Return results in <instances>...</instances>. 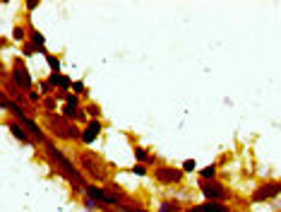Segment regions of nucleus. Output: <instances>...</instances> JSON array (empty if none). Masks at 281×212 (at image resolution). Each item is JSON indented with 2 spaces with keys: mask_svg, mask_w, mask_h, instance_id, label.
<instances>
[{
  "mask_svg": "<svg viewBox=\"0 0 281 212\" xmlns=\"http://www.w3.org/2000/svg\"><path fill=\"white\" fill-rule=\"evenodd\" d=\"M43 152H46V157H48V162L55 167V171H58L65 181H70V183H72L75 193H84V186L89 183V181H86V176L82 174V169L77 167L75 162L65 155L60 147L55 145V140L48 137V143L43 145Z\"/></svg>",
  "mask_w": 281,
  "mask_h": 212,
  "instance_id": "f257e3e1",
  "label": "nucleus"
},
{
  "mask_svg": "<svg viewBox=\"0 0 281 212\" xmlns=\"http://www.w3.org/2000/svg\"><path fill=\"white\" fill-rule=\"evenodd\" d=\"M43 128L60 143H82V125L67 121L63 113H46Z\"/></svg>",
  "mask_w": 281,
  "mask_h": 212,
  "instance_id": "f03ea898",
  "label": "nucleus"
},
{
  "mask_svg": "<svg viewBox=\"0 0 281 212\" xmlns=\"http://www.w3.org/2000/svg\"><path fill=\"white\" fill-rule=\"evenodd\" d=\"M77 167L82 169L84 176H91L94 181H106L108 183V169H106V162L97 155V152H82L79 159H77Z\"/></svg>",
  "mask_w": 281,
  "mask_h": 212,
  "instance_id": "7ed1b4c3",
  "label": "nucleus"
},
{
  "mask_svg": "<svg viewBox=\"0 0 281 212\" xmlns=\"http://www.w3.org/2000/svg\"><path fill=\"white\" fill-rule=\"evenodd\" d=\"M10 80H12V85H15L22 94H29V92H34V78H32V73H29V67H27V60H24L22 56H17L15 60H12Z\"/></svg>",
  "mask_w": 281,
  "mask_h": 212,
  "instance_id": "20e7f679",
  "label": "nucleus"
},
{
  "mask_svg": "<svg viewBox=\"0 0 281 212\" xmlns=\"http://www.w3.org/2000/svg\"><path fill=\"white\" fill-rule=\"evenodd\" d=\"M151 176H154V181L159 186H180L185 179V171L171 167V164H156V169L151 171Z\"/></svg>",
  "mask_w": 281,
  "mask_h": 212,
  "instance_id": "39448f33",
  "label": "nucleus"
},
{
  "mask_svg": "<svg viewBox=\"0 0 281 212\" xmlns=\"http://www.w3.org/2000/svg\"><path fill=\"white\" fill-rule=\"evenodd\" d=\"M197 188H200V193L205 195V200L226 202V200L233 198V195H231V190H228L219 179H214V181H197Z\"/></svg>",
  "mask_w": 281,
  "mask_h": 212,
  "instance_id": "423d86ee",
  "label": "nucleus"
},
{
  "mask_svg": "<svg viewBox=\"0 0 281 212\" xmlns=\"http://www.w3.org/2000/svg\"><path fill=\"white\" fill-rule=\"evenodd\" d=\"M281 195V181H264L259 183L257 188L252 190L250 202H267V200H276Z\"/></svg>",
  "mask_w": 281,
  "mask_h": 212,
  "instance_id": "0eeeda50",
  "label": "nucleus"
},
{
  "mask_svg": "<svg viewBox=\"0 0 281 212\" xmlns=\"http://www.w3.org/2000/svg\"><path fill=\"white\" fill-rule=\"evenodd\" d=\"M17 121H22V125H24V128L29 130V135L36 140V145H46V143H48V135H46L43 123H39L36 118H32V116H24V118H17Z\"/></svg>",
  "mask_w": 281,
  "mask_h": 212,
  "instance_id": "6e6552de",
  "label": "nucleus"
},
{
  "mask_svg": "<svg viewBox=\"0 0 281 212\" xmlns=\"http://www.w3.org/2000/svg\"><path fill=\"white\" fill-rule=\"evenodd\" d=\"M104 121L99 118H89L86 125H82V145H94V140H99V135L104 133Z\"/></svg>",
  "mask_w": 281,
  "mask_h": 212,
  "instance_id": "1a4fd4ad",
  "label": "nucleus"
},
{
  "mask_svg": "<svg viewBox=\"0 0 281 212\" xmlns=\"http://www.w3.org/2000/svg\"><path fill=\"white\" fill-rule=\"evenodd\" d=\"M5 125H8V130H10V133L20 140L22 145H34V147H36V140H34L32 135H29V130L22 125V121H17V118H8V121H5Z\"/></svg>",
  "mask_w": 281,
  "mask_h": 212,
  "instance_id": "9d476101",
  "label": "nucleus"
},
{
  "mask_svg": "<svg viewBox=\"0 0 281 212\" xmlns=\"http://www.w3.org/2000/svg\"><path fill=\"white\" fill-rule=\"evenodd\" d=\"M188 212H233V207H231L228 202L205 200V202H197V205H190Z\"/></svg>",
  "mask_w": 281,
  "mask_h": 212,
  "instance_id": "9b49d317",
  "label": "nucleus"
},
{
  "mask_svg": "<svg viewBox=\"0 0 281 212\" xmlns=\"http://www.w3.org/2000/svg\"><path fill=\"white\" fill-rule=\"evenodd\" d=\"M132 155H135V159H137V164H144V167H151V164L156 162V157L142 145H132Z\"/></svg>",
  "mask_w": 281,
  "mask_h": 212,
  "instance_id": "f8f14e48",
  "label": "nucleus"
},
{
  "mask_svg": "<svg viewBox=\"0 0 281 212\" xmlns=\"http://www.w3.org/2000/svg\"><path fill=\"white\" fill-rule=\"evenodd\" d=\"M12 39L20 41V46L27 44V41H29V29H27V24H15V27H12Z\"/></svg>",
  "mask_w": 281,
  "mask_h": 212,
  "instance_id": "ddd939ff",
  "label": "nucleus"
},
{
  "mask_svg": "<svg viewBox=\"0 0 281 212\" xmlns=\"http://www.w3.org/2000/svg\"><path fill=\"white\" fill-rule=\"evenodd\" d=\"M180 210H183L180 200H175V198H163L156 212H180Z\"/></svg>",
  "mask_w": 281,
  "mask_h": 212,
  "instance_id": "4468645a",
  "label": "nucleus"
},
{
  "mask_svg": "<svg viewBox=\"0 0 281 212\" xmlns=\"http://www.w3.org/2000/svg\"><path fill=\"white\" fill-rule=\"evenodd\" d=\"M216 174H219V164L214 162V164H209V167L200 169V181H214Z\"/></svg>",
  "mask_w": 281,
  "mask_h": 212,
  "instance_id": "2eb2a0df",
  "label": "nucleus"
},
{
  "mask_svg": "<svg viewBox=\"0 0 281 212\" xmlns=\"http://www.w3.org/2000/svg\"><path fill=\"white\" fill-rule=\"evenodd\" d=\"M46 63H48V67H51V73H53V75H63V73H60V70H63V63H60V58L58 56L48 53V56H46Z\"/></svg>",
  "mask_w": 281,
  "mask_h": 212,
  "instance_id": "dca6fc26",
  "label": "nucleus"
},
{
  "mask_svg": "<svg viewBox=\"0 0 281 212\" xmlns=\"http://www.w3.org/2000/svg\"><path fill=\"white\" fill-rule=\"evenodd\" d=\"M41 109H43V113H55V109H58V97H43V101H41Z\"/></svg>",
  "mask_w": 281,
  "mask_h": 212,
  "instance_id": "f3484780",
  "label": "nucleus"
},
{
  "mask_svg": "<svg viewBox=\"0 0 281 212\" xmlns=\"http://www.w3.org/2000/svg\"><path fill=\"white\" fill-rule=\"evenodd\" d=\"M84 111H86V116H89V118H99V121H101V113H104L97 101H89V104H84Z\"/></svg>",
  "mask_w": 281,
  "mask_h": 212,
  "instance_id": "a211bd4d",
  "label": "nucleus"
},
{
  "mask_svg": "<svg viewBox=\"0 0 281 212\" xmlns=\"http://www.w3.org/2000/svg\"><path fill=\"white\" fill-rule=\"evenodd\" d=\"M36 53H39V48H36L32 41H27V44L20 46V56L24 58V60H27V58H32V56H36Z\"/></svg>",
  "mask_w": 281,
  "mask_h": 212,
  "instance_id": "6ab92c4d",
  "label": "nucleus"
},
{
  "mask_svg": "<svg viewBox=\"0 0 281 212\" xmlns=\"http://www.w3.org/2000/svg\"><path fill=\"white\" fill-rule=\"evenodd\" d=\"M39 92H41V97H53L55 87L48 82V78H46V80H39Z\"/></svg>",
  "mask_w": 281,
  "mask_h": 212,
  "instance_id": "aec40b11",
  "label": "nucleus"
},
{
  "mask_svg": "<svg viewBox=\"0 0 281 212\" xmlns=\"http://www.w3.org/2000/svg\"><path fill=\"white\" fill-rule=\"evenodd\" d=\"M27 99H29V106H34V109H36V106H41L43 97H41V92H39V90H34V92H29V94H27Z\"/></svg>",
  "mask_w": 281,
  "mask_h": 212,
  "instance_id": "412c9836",
  "label": "nucleus"
},
{
  "mask_svg": "<svg viewBox=\"0 0 281 212\" xmlns=\"http://www.w3.org/2000/svg\"><path fill=\"white\" fill-rule=\"evenodd\" d=\"M72 92H75L77 97H86V85H84V80H75V85H72Z\"/></svg>",
  "mask_w": 281,
  "mask_h": 212,
  "instance_id": "4be33fe9",
  "label": "nucleus"
},
{
  "mask_svg": "<svg viewBox=\"0 0 281 212\" xmlns=\"http://www.w3.org/2000/svg\"><path fill=\"white\" fill-rule=\"evenodd\" d=\"M180 169H183L185 174H193V171H197V162L190 157V159H185V162H183V167H180Z\"/></svg>",
  "mask_w": 281,
  "mask_h": 212,
  "instance_id": "5701e85b",
  "label": "nucleus"
},
{
  "mask_svg": "<svg viewBox=\"0 0 281 212\" xmlns=\"http://www.w3.org/2000/svg\"><path fill=\"white\" fill-rule=\"evenodd\" d=\"M130 174H135V176H147V174H149V169L144 167V164H135V167L130 169Z\"/></svg>",
  "mask_w": 281,
  "mask_h": 212,
  "instance_id": "b1692460",
  "label": "nucleus"
},
{
  "mask_svg": "<svg viewBox=\"0 0 281 212\" xmlns=\"http://www.w3.org/2000/svg\"><path fill=\"white\" fill-rule=\"evenodd\" d=\"M60 78H63V75H53V73H51V75H48V82H51V85H53L55 90H58V87H60Z\"/></svg>",
  "mask_w": 281,
  "mask_h": 212,
  "instance_id": "393cba45",
  "label": "nucleus"
},
{
  "mask_svg": "<svg viewBox=\"0 0 281 212\" xmlns=\"http://www.w3.org/2000/svg\"><path fill=\"white\" fill-rule=\"evenodd\" d=\"M24 5H27V10L32 12V10H36V8H39V5H41V3H39V0H27V3H24Z\"/></svg>",
  "mask_w": 281,
  "mask_h": 212,
  "instance_id": "a878e982",
  "label": "nucleus"
},
{
  "mask_svg": "<svg viewBox=\"0 0 281 212\" xmlns=\"http://www.w3.org/2000/svg\"><path fill=\"white\" fill-rule=\"evenodd\" d=\"M135 212H149V210H144V207H135Z\"/></svg>",
  "mask_w": 281,
  "mask_h": 212,
  "instance_id": "bb28decb",
  "label": "nucleus"
}]
</instances>
